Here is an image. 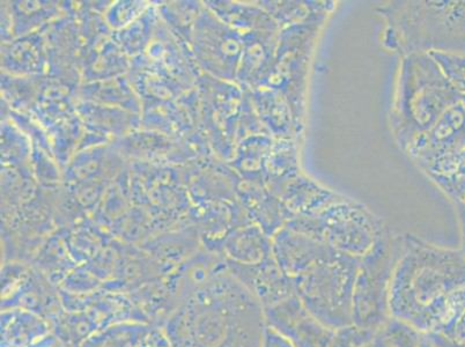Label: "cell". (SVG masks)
Segmentation results:
<instances>
[{
  "mask_svg": "<svg viewBox=\"0 0 465 347\" xmlns=\"http://www.w3.org/2000/svg\"><path fill=\"white\" fill-rule=\"evenodd\" d=\"M375 12L386 23L382 45L389 52L465 56V0H394Z\"/></svg>",
  "mask_w": 465,
  "mask_h": 347,
  "instance_id": "obj_1",
  "label": "cell"
},
{
  "mask_svg": "<svg viewBox=\"0 0 465 347\" xmlns=\"http://www.w3.org/2000/svg\"><path fill=\"white\" fill-rule=\"evenodd\" d=\"M462 96L432 55L401 57L391 108V133L401 150L408 154Z\"/></svg>",
  "mask_w": 465,
  "mask_h": 347,
  "instance_id": "obj_2",
  "label": "cell"
},
{
  "mask_svg": "<svg viewBox=\"0 0 465 347\" xmlns=\"http://www.w3.org/2000/svg\"><path fill=\"white\" fill-rule=\"evenodd\" d=\"M324 26L323 24H306L282 28L272 69L259 84L285 97L302 141L306 130L311 65Z\"/></svg>",
  "mask_w": 465,
  "mask_h": 347,
  "instance_id": "obj_3",
  "label": "cell"
},
{
  "mask_svg": "<svg viewBox=\"0 0 465 347\" xmlns=\"http://www.w3.org/2000/svg\"><path fill=\"white\" fill-rule=\"evenodd\" d=\"M190 44L196 62L207 74L236 84L242 57V39L207 6L203 8L194 24Z\"/></svg>",
  "mask_w": 465,
  "mask_h": 347,
  "instance_id": "obj_4",
  "label": "cell"
},
{
  "mask_svg": "<svg viewBox=\"0 0 465 347\" xmlns=\"http://www.w3.org/2000/svg\"><path fill=\"white\" fill-rule=\"evenodd\" d=\"M21 308L52 320L63 308L59 287L26 262L2 266V311Z\"/></svg>",
  "mask_w": 465,
  "mask_h": 347,
  "instance_id": "obj_5",
  "label": "cell"
},
{
  "mask_svg": "<svg viewBox=\"0 0 465 347\" xmlns=\"http://www.w3.org/2000/svg\"><path fill=\"white\" fill-rule=\"evenodd\" d=\"M265 185L281 201L286 217L292 218L310 217L345 197L325 188L303 171Z\"/></svg>",
  "mask_w": 465,
  "mask_h": 347,
  "instance_id": "obj_6",
  "label": "cell"
},
{
  "mask_svg": "<svg viewBox=\"0 0 465 347\" xmlns=\"http://www.w3.org/2000/svg\"><path fill=\"white\" fill-rule=\"evenodd\" d=\"M138 247L158 264L163 276L167 277L200 251L203 243L200 231L192 225L159 233Z\"/></svg>",
  "mask_w": 465,
  "mask_h": 347,
  "instance_id": "obj_7",
  "label": "cell"
},
{
  "mask_svg": "<svg viewBox=\"0 0 465 347\" xmlns=\"http://www.w3.org/2000/svg\"><path fill=\"white\" fill-rule=\"evenodd\" d=\"M282 29H260L241 35L243 50L236 77L242 88L259 86L273 64Z\"/></svg>",
  "mask_w": 465,
  "mask_h": 347,
  "instance_id": "obj_8",
  "label": "cell"
},
{
  "mask_svg": "<svg viewBox=\"0 0 465 347\" xmlns=\"http://www.w3.org/2000/svg\"><path fill=\"white\" fill-rule=\"evenodd\" d=\"M243 90L248 92L262 124L273 138L295 139L302 143L298 134L293 113L284 96L264 86Z\"/></svg>",
  "mask_w": 465,
  "mask_h": 347,
  "instance_id": "obj_9",
  "label": "cell"
},
{
  "mask_svg": "<svg viewBox=\"0 0 465 347\" xmlns=\"http://www.w3.org/2000/svg\"><path fill=\"white\" fill-rule=\"evenodd\" d=\"M0 329V347H29L52 333L48 320L21 308L2 311Z\"/></svg>",
  "mask_w": 465,
  "mask_h": 347,
  "instance_id": "obj_10",
  "label": "cell"
},
{
  "mask_svg": "<svg viewBox=\"0 0 465 347\" xmlns=\"http://www.w3.org/2000/svg\"><path fill=\"white\" fill-rule=\"evenodd\" d=\"M273 143L274 138L269 134L249 135L236 145L234 158L227 164L241 179L264 183L266 164Z\"/></svg>",
  "mask_w": 465,
  "mask_h": 347,
  "instance_id": "obj_11",
  "label": "cell"
},
{
  "mask_svg": "<svg viewBox=\"0 0 465 347\" xmlns=\"http://www.w3.org/2000/svg\"><path fill=\"white\" fill-rule=\"evenodd\" d=\"M278 26L282 28L295 25L327 24L337 7L336 2H302V0H281V2H259Z\"/></svg>",
  "mask_w": 465,
  "mask_h": 347,
  "instance_id": "obj_12",
  "label": "cell"
},
{
  "mask_svg": "<svg viewBox=\"0 0 465 347\" xmlns=\"http://www.w3.org/2000/svg\"><path fill=\"white\" fill-rule=\"evenodd\" d=\"M46 52L44 37L32 34L2 46V67L11 74H35L45 71Z\"/></svg>",
  "mask_w": 465,
  "mask_h": 347,
  "instance_id": "obj_13",
  "label": "cell"
},
{
  "mask_svg": "<svg viewBox=\"0 0 465 347\" xmlns=\"http://www.w3.org/2000/svg\"><path fill=\"white\" fill-rule=\"evenodd\" d=\"M129 79L116 77L101 82L87 83L80 88L79 95L84 103L124 109L134 115L142 113V103L134 94Z\"/></svg>",
  "mask_w": 465,
  "mask_h": 347,
  "instance_id": "obj_14",
  "label": "cell"
},
{
  "mask_svg": "<svg viewBox=\"0 0 465 347\" xmlns=\"http://www.w3.org/2000/svg\"><path fill=\"white\" fill-rule=\"evenodd\" d=\"M31 264L58 287L78 266L59 232L45 241Z\"/></svg>",
  "mask_w": 465,
  "mask_h": 347,
  "instance_id": "obj_15",
  "label": "cell"
},
{
  "mask_svg": "<svg viewBox=\"0 0 465 347\" xmlns=\"http://www.w3.org/2000/svg\"><path fill=\"white\" fill-rule=\"evenodd\" d=\"M49 322L52 333L67 347H80L93 334L104 330L103 324L90 309L83 312H66L64 309Z\"/></svg>",
  "mask_w": 465,
  "mask_h": 347,
  "instance_id": "obj_16",
  "label": "cell"
},
{
  "mask_svg": "<svg viewBox=\"0 0 465 347\" xmlns=\"http://www.w3.org/2000/svg\"><path fill=\"white\" fill-rule=\"evenodd\" d=\"M80 118H83L84 124L96 126L109 133L112 131L116 135H126L129 130L137 128L139 123L138 115L125 112L124 109L107 107L92 103H84L77 105Z\"/></svg>",
  "mask_w": 465,
  "mask_h": 347,
  "instance_id": "obj_17",
  "label": "cell"
},
{
  "mask_svg": "<svg viewBox=\"0 0 465 347\" xmlns=\"http://www.w3.org/2000/svg\"><path fill=\"white\" fill-rule=\"evenodd\" d=\"M300 145L302 143L295 139L274 138L272 154L266 164L265 184L286 179L302 171L300 164Z\"/></svg>",
  "mask_w": 465,
  "mask_h": 347,
  "instance_id": "obj_18",
  "label": "cell"
},
{
  "mask_svg": "<svg viewBox=\"0 0 465 347\" xmlns=\"http://www.w3.org/2000/svg\"><path fill=\"white\" fill-rule=\"evenodd\" d=\"M152 327V324L136 322L112 325L93 334L80 347H137Z\"/></svg>",
  "mask_w": 465,
  "mask_h": 347,
  "instance_id": "obj_19",
  "label": "cell"
},
{
  "mask_svg": "<svg viewBox=\"0 0 465 347\" xmlns=\"http://www.w3.org/2000/svg\"><path fill=\"white\" fill-rule=\"evenodd\" d=\"M11 23L15 36H26L34 29L58 15V7L49 2L11 3Z\"/></svg>",
  "mask_w": 465,
  "mask_h": 347,
  "instance_id": "obj_20",
  "label": "cell"
},
{
  "mask_svg": "<svg viewBox=\"0 0 465 347\" xmlns=\"http://www.w3.org/2000/svg\"><path fill=\"white\" fill-rule=\"evenodd\" d=\"M156 26L158 21L155 20V12L149 8L141 18L118 32L116 44L121 45L124 54L139 56L153 39Z\"/></svg>",
  "mask_w": 465,
  "mask_h": 347,
  "instance_id": "obj_21",
  "label": "cell"
},
{
  "mask_svg": "<svg viewBox=\"0 0 465 347\" xmlns=\"http://www.w3.org/2000/svg\"><path fill=\"white\" fill-rule=\"evenodd\" d=\"M149 8L145 2H117L105 12V23L109 27L121 31L141 18Z\"/></svg>",
  "mask_w": 465,
  "mask_h": 347,
  "instance_id": "obj_22",
  "label": "cell"
},
{
  "mask_svg": "<svg viewBox=\"0 0 465 347\" xmlns=\"http://www.w3.org/2000/svg\"><path fill=\"white\" fill-rule=\"evenodd\" d=\"M59 289L72 294H86L104 289V282L83 265H78L59 285Z\"/></svg>",
  "mask_w": 465,
  "mask_h": 347,
  "instance_id": "obj_23",
  "label": "cell"
},
{
  "mask_svg": "<svg viewBox=\"0 0 465 347\" xmlns=\"http://www.w3.org/2000/svg\"><path fill=\"white\" fill-rule=\"evenodd\" d=\"M452 86L465 96V56L463 55L430 53Z\"/></svg>",
  "mask_w": 465,
  "mask_h": 347,
  "instance_id": "obj_24",
  "label": "cell"
},
{
  "mask_svg": "<svg viewBox=\"0 0 465 347\" xmlns=\"http://www.w3.org/2000/svg\"><path fill=\"white\" fill-rule=\"evenodd\" d=\"M137 347H173L171 341L168 340L167 334L163 329L160 327H152L150 332L143 338Z\"/></svg>",
  "mask_w": 465,
  "mask_h": 347,
  "instance_id": "obj_25",
  "label": "cell"
},
{
  "mask_svg": "<svg viewBox=\"0 0 465 347\" xmlns=\"http://www.w3.org/2000/svg\"><path fill=\"white\" fill-rule=\"evenodd\" d=\"M29 347H67L65 344H63L61 341L58 340L54 334L50 333L49 336L44 338L40 342H35V344Z\"/></svg>",
  "mask_w": 465,
  "mask_h": 347,
  "instance_id": "obj_26",
  "label": "cell"
},
{
  "mask_svg": "<svg viewBox=\"0 0 465 347\" xmlns=\"http://www.w3.org/2000/svg\"><path fill=\"white\" fill-rule=\"evenodd\" d=\"M458 207L460 223H462L464 248H465V205H456Z\"/></svg>",
  "mask_w": 465,
  "mask_h": 347,
  "instance_id": "obj_27",
  "label": "cell"
}]
</instances>
